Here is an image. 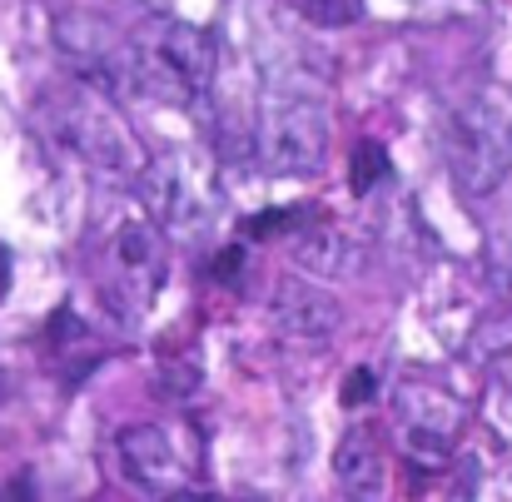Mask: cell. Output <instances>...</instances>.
Here are the masks:
<instances>
[{
    "instance_id": "obj_1",
    "label": "cell",
    "mask_w": 512,
    "mask_h": 502,
    "mask_svg": "<svg viewBox=\"0 0 512 502\" xmlns=\"http://www.w3.org/2000/svg\"><path fill=\"white\" fill-rule=\"evenodd\" d=\"M125 75L189 110L214 85V40L189 20H145L125 45Z\"/></svg>"
},
{
    "instance_id": "obj_2",
    "label": "cell",
    "mask_w": 512,
    "mask_h": 502,
    "mask_svg": "<svg viewBox=\"0 0 512 502\" xmlns=\"http://www.w3.org/2000/svg\"><path fill=\"white\" fill-rule=\"evenodd\" d=\"M45 120H50V135L90 169H105V174H140L145 169V150H140L135 130L120 120V110L110 100H100L85 85L55 90L45 105Z\"/></svg>"
},
{
    "instance_id": "obj_3",
    "label": "cell",
    "mask_w": 512,
    "mask_h": 502,
    "mask_svg": "<svg viewBox=\"0 0 512 502\" xmlns=\"http://www.w3.org/2000/svg\"><path fill=\"white\" fill-rule=\"evenodd\" d=\"M443 155L463 194H493L512 174V125L488 100L458 105L443 125Z\"/></svg>"
},
{
    "instance_id": "obj_4",
    "label": "cell",
    "mask_w": 512,
    "mask_h": 502,
    "mask_svg": "<svg viewBox=\"0 0 512 502\" xmlns=\"http://www.w3.org/2000/svg\"><path fill=\"white\" fill-rule=\"evenodd\" d=\"M165 234L145 219V214H120L110 239H105V289L120 309H135L145 314L165 284Z\"/></svg>"
},
{
    "instance_id": "obj_5",
    "label": "cell",
    "mask_w": 512,
    "mask_h": 502,
    "mask_svg": "<svg viewBox=\"0 0 512 502\" xmlns=\"http://www.w3.org/2000/svg\"><path fill=\"white\" fill-rule=\"evenodd\" d=\"M329 155V115L314 100H279L264 120V160L279 174H309Z\"/></svg>"
},
{
    "instance_id": "obj_6",
    "label": "cell",
    "mask_w": 512,
    "mask_h": 502,
    "mask_svg": "<svg viewBox=\"0 0 512 502\" xmlns=\"http://www.w3.org/2000/svg\"><path fill=\"white\" fill-rule=\"evenodd\" d=\"M120 468H125V478L135 488L160 493V498L179 493L189 483V473H194V463L179 453V443L155 423H140V428L120 433Z\"/></svg>"
},
{
    "instance_id": "obj_7",
    "label": "cell",
    "mask_w": 512,
    "mask_h": 502,
    "mask_svg": "<svg viewBox=\"0 0 512 502\" xmlns=\"http://www.w3.org/2000/svg\"><path fill=\"white\" fill-rule=\"evenodd\" d=\"M398 418H403V443L413 458L423 463H443L463 418H458V403L443 398V393H428V388H403L398 398Z\"/></svg>"
},
{
    "instance_id": "obj_8",
    "label": "cell",
    "mask_w": 512,
    "mask_h": 502,
    "mask_svg": "<svg viewBox=\"0 0 512 502\" xmlns=\"http://www.w3.org/2000/svg\"><path fill=\"white\" fill-rule=\"evenodd\" d=\"M334 473H339V483L358 502H383V493H388V468H383L378 443H373L368 428H348L339 438V448H334Z\"/></svg>"
},
{
    "instance_id": "obj_9",
    "label": "cell",
    "mask_w": 512,
    "mask_h": 502,
    "mask_svg": "<svg viewBox=\"0 0 512 502\" xmlns=\"http://www.w3.org/2000/svg\"><path fill=\"white\" fill-rule=\"evenodd\" d=\"M274 319H279V329H289L294 338H324L339 324L334 304L319 299V294H304V289H284L279 304H274Z\"/></svg>"
},
{
    "instance_id": "obj_10",
    "label": "cell",
    "mask_w": 512,
    "mask_h": 502,
    "mask_svg": "<svg viewBox=\"0 0 512 502\" xmlns=\"http://www.w3.org/2000/svg\"><path fill=\"white\" fill-rule=\"evenodd\" d=\"M383 174H388V155H383V145L363 140V145L353 150V169H348V179H353V194H368V189H373Z\"/></svg>"
},
{
    "instance_id": "obj_11",
    "label": "cell",
    "mask_w": 512,
    "mask_h": 502,
    "mask_svg": "<svg viewBox=\"0 0 512 502\" xmlns=\"http://www.w3.org/2000/svg\"><path fill=\"white\" fill-rule=\"evenodd\" d=\"M483 363L512 383V324H498V329H483Z\"/></svg>"
},
{
    "instance_id": "obj_12",
    "label": "cell",
    "mask_w": 512,
    "mask_h": 502,
    "mask_svg": "<svg viewBox=\"0 0 512 502\" xmlns=\"http://www.w3.org/2000/svg\"><path fill=\"white\" fill-rule=\"evenodd\" d=\"M304 5V15L314 20V25H353L358 15H363V0H299Z\"/></svg>"
},
{
    "instance_id": "obj_13",
    "label": "cell",
    "mask_w": 512,
    "mask_h": 502,
    "mask_svg": "<svg viewBox=\"0 0 512 502\" xmlns=\"http://www.w3.org/2000/svg\"><path fill=\"white\" fill-rule=\"evenodd\" d=\"M373 388H378V383H373V368H353V373H348V388H343V403L358 408L363 398H373Z\"/></svg>"
},
{
    "instance_id": "obj_14",
    "label": "cell",
    "mask_w": 512,
    "mask_h": 502,
    "mask_svg": "<svg viewBox=\"0 0 512 502\" xmlns=\"http://www.w3.org/2000/svg\"><path fill=\"white\" fill-rule=\"evenodd\" d=\"M5 294H10V254L0 249V299H5Z\"/></svg>"
},
{
    "instance_id": "obj_15",
    "label": "cell",
    "mask_w": 512,
    "mask_h": 502,
    "mask_svg": "<svg viewBox=\"0 0 512 502\" xmlns=\"http://www.w3.org/2000/svg\"><path fill=\"white\" fill-rule=\"evenodd\" d=\"M170 502H219V498H214V493H184V488H179V493H170Z\"/></svg>"
},
{
    "instance_id": "obj_16",
    "label": "cell",
    "mask_w": 512,
    "mask_h": 502,
    "mask_svg": "<svg viewBox=\"0 0 512 502\" xmlns=\"http://www.w3.org/2000/svg\"><path fill=\"white\" fill-rule=\"evenodd\" d=\"M0 393H5V388H0Z\"/></svg>"
}]
</instances>
